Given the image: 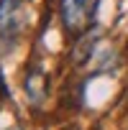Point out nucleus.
Masks as SVG:
<instances>
[{
  "mask_svg": "<svg viewBox=\"0 0 128 130\" xmlns=\"http://www.w3.org/2000/svg\"><path fill=\"white\" fill-rule=\"evenodd\" d=\"M97 3L100 0H61L59 15H61V26L67 31V36L80 38L90 31L97 13Z\"/></svg>",
  "mask_w": 128,
  "mask_h": 130,
  "instance_id": "nucleus-1",
  "label": "nucleus"
},
{
  "mask_svg": "<svg viewBox=\"0 0 128 130\" xmlns=\"http://www.w3.org/2000/svg\"><path fill=\"white\" fill-rule=\"evenodd\" d=\"M23 28V13L21 0H0V38L5 43L16 41Z\"/></svg>",
  "mask_w": 128,
  "mask_h": 130,
  "instance_id": "nucleus-2",
  "label": "nucleus"
},
{
  "mask_svg": "<svg viewBox=\"0 0 128 130\" xmlns=\"http://www.w3.org/2000/svg\"><path fill=\"white\" fill-rule=\"evenodd\" d=\"M23 87H26L28 102L39 107V105L44 102V97H46V74H44V69L39 67V64H31V67L26 69V82H23Z\"/></svg>",
  "mask_w": 128,
  "mask_h": 130,
  "instance_id": "nucleus-3",
  "label": "nucleus"
},
{
  "mask_svg": "<svg viewBox=\"0 0 128 130\" xmlns=\"http://www.w3.org/2000/svg\"><path fill=\"white\" fill-rule=\"evenodd\" d=\"M13 130H18V127H13Z\"/></svg>",
  "mask_w": 128,
  "mask_h": 130,
  "instance_id": "nucleus-4",
  "label": "nucleus"
}]
</instances>
